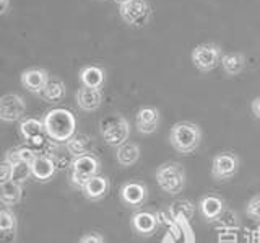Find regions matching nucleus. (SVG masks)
<instances>
[{"mask_svg":"<svg viewBox=\"0 0 260 243\" xmlns=\"http://www.w3.org/2000/svg\"><path fill=\"white\" fill-rule=\"evenodd\" d=\"M195 206L187 199L174 201L169 207V219L171 222H190L193 217Z\"/></svg>","mask_w":260,"mask_h":243,"instance_id":"aec40b11","label":"nucleus"},{"mask_svg":"<svg viewBox=\"0 0 260 243\" xmlns=\"http://www.w3.org/2000/svg\"><path fill=\"white\" fill-rule=\"evenodd\" d=\"M100 172V160H98L93 153H85V155L75 157L72 161V175L70 180L73 186L77 188H83L88 180Z\"/></svg>","mask_w":260,"mask_h":243,"instance_id":"423d86ee","label":"nucleus"},{"mask_svg":"<svg viewBox=\"0 0 260 243\" xmlns=\"http://www.w3.org/2000/svg\"><path fill=\"white\" fill-rule=\"evenodd\" d=\"M41 96L49 103H59L65 96V84L59 77H49L44 90L41 92Z\"/></svg>","mask_w":260,"mask_h":243,"instance_id":"4be33fe9","label":"nucleus"},{"mask_svg":"<svg viewBox=\"0 0 260 243\" xmlns=\"http://www.w3.org/2000/svg\"><path fill=\"white\" fill-rule=\"evenodd\" d=\"M38 153L32 150L31 147H18V149H10L7 152L5 161H8L10 165H18V164H31Z\"/></svg>","mask_w":260,"mask_h":243,"instance_id":"a878e982","label":"nucleus"},{"mask_svg":"<svg viewBox=\"0 0 260 243\" xmlns=\"http://www.w3.org/2000/svg\"><path fill=\"white\" fill-rule=\"evenodd\" d=\"M116 4H119V5H122V4H127V2H130V0H114Z\"/></svg>","mask_w":260,"mask_h":243,"instance_id":"72a5a7b5","label":"nucleus"},{"mask_svg":"<svg viewBox=\"0 0 260 243\" xmlns=\"http://www.w3.org/2000/svg\"><path fill=\"white\" fill-rule=\"evenodd\" d=\"M250 111H252V115H254L257 119H260V95L255 96V98L252 100V103H250Z\"/></svg>","mask_w":260,"mask_h":243,"instance_id":"2f4dec72","label":"nucleus"},{"mask_svg":"<svg viewBox=\"0 0 260 243\" xmlns=\"http://www.w3.org/2000/svg\"><path fill=\"white\" fill-rule=\"evenodd\" d=\"M221 49L215 43H202L193 47L192 51V62L193 66L202 72H210L221 62Z\"/></svg>","mask_w":260,"mask_h":243,"instance_id":"0eeeda50","label":"nucleus"},{"mask_svg":"<svg viewBox=\"0 0 260 243\" xmlns=\"http://www.w3.org/2000/svg\"><path fill=\"white\" fill-rule=\"evenodd\" d=\"M116 158L122 167H132L140 158V147L134 142H125L117 147Z\"/></svg>","mask_w":260,"mask_h":243,"instance_id":"5701e85b","label":"nucleus"},{"mask_svg":"<svg viewBox=\"0 0 260 243\" xmlns=\"http://www.w3.org/2000/svg\"><path fill=\"white\" fill-rule=\"evenodd\" d=\"M100 131L106 144L112 145V147H120L125 144L130 136V124L128 121L120 115H111L104 118L100 123Z\"/></svg>","mask_w":260,"mask_h":243,"instance_id":"20e7f679","label":"nucleus"},{"mask_svg":"<svg viewBox=\"0 0 260 243\" xmlns=\"http://www.w3.org/2000/svg\"><path fill=\"white\" fill-rule=\"evenodd\" d=\"M77 243H104V237L98 232H88Z\"/></svg>","mask_w":260,"mask_h":243,"instance_id":"7c9ffc66","label":"nucleus"},{"mask_svg":"<svg viewBox=\"0 0 260 243\" xmlns=\"http://www.w3.org/2000/svg\"><path fill=\"white\" fill-rule=\"evenodd\" d=\"M21 199V186L15 180L0 184V202L7 206H13Z\"/></svg>","mask_w":260,"mask_h":243,"instance_id":"393cba45","label":"nucleus"},{"mask_svg":"<svg viewBox=\"0 0 260 243\" xmlns=\"http://www.w3.org/2000/svg\"><path fill=\"white\" fill-rule=\"evenodd\" d=\"M77 103L83 111H94L101 106L103 103V92L101 88H89L81 87L77 92Z\"/></svg>","mask_w":260,"mask_h":243,"instance_id":"dca6fc26","label":"nucleus"},{"mask_svg":"<svg viewBox=\"0 0 260 243\" xmlns=\"http://www.w3.org/2000/svg\"><path fill=\"white\" fill-rule=\"evenodd\" d=\"M81 190H83V194L88 199L100 201L109 191V180H108V178H104V176L96 175V176L91 178V180H88L86 184Z\"/></svg>","mask_w":260,"mask_h":243,"instance_id":"a211bd4d","label":"nucleus"},{"mask_svg":"<svg viewBox=\"0 0 260 243\" xmlns=\"http://www.w3.org/2000/svg\"><path fill=\"white\" fill-rule=\"evenodd\" d=\"M20 132L26 139V142H35L38 139H43L47 136L44 121H39L36 118H26L20 123Z\"/></svg>","mask_w":260,"mask_h":243,"instance_id":"f3484780","label":"nucleus"},{"mask_svg":"<svg viewBox=\"0 0 260 243\" xmlns=\"http://www.w3.org/2000/svg\"><path fill=\"white\" fill-rule=\"evenodd\" d=\"M199 209L207 222H216L218 217L224 212V201L216 194H207L200 199Z\"/></svg>","mask_w":260,"mask_h":243,"instance_id":"ddd939ff","label":"nucleus"},{"mask_svg":"<svg viewBox=\"0 0 260 243\" xmlns=\"http://www.w3.org/2000/svg\"><path fill=\"white\" fill-rule=\"evenodd\" d=\"M246 214L252 221L260 222V193L255 194L254 198H250V201L246 206Z\"/></svg>","mask_w":260,"mask_h":243,"instance_id":"c85d7f7f","label":"nucleus"},{"mask_svg":"<svg viewBox=\"0 0 260 243\" xmlns=\"http://www.w3.org/2000/svg\"><path fill=\"white\" fill-rule=\"evenodd\" d=\"M80 80L83 87L89 88H101L106 82V74L98 66H86L80 70Z\"/></svg>","mask_w":260,"mask_h":243,"instance_id":"412c9836","label":"nucleus"},{"mask_svg":"<svg viewBox=\"0 0 260 243\" xmlns=\"http://www.w3.org/2000/svg\"><path fill=\"white\" fill-rule=\"evenodd\" d=\"M24 111H26V104L20 95L8 93L0 96V121L15 123L23 118Z\"/></svg>","mask_w":260,"mask_h":243,"instance_id":"1a4fd4ad","label":"nucleus"},{"mask_svg":"<svg viewBox=\"0 0 260 243\" xmlns=\"http://www.w3.org/2000/svg\"><path fill=\"white\" fill-rule=\"evenodd\" d=\"M16 227V217L8 209H0V233L13 232Z\"/></svg>","mask_w":260,"mask_h":243,"instance_id":"cd10ccee","label":"nucleus"},{"mask_svg":"<svg viewBox=\"0 0 260 243\" xmlns=\"http://www.w3.org/2000/svg\"><path fill=\"white\" fill-rule=\"evenodd\" d=\"M148 198V190L142 181H128L120 188V201L128 207H140Z\"/></svg>","mask_w":260,"mask_h":243,"instance_id":"9d476101","label":"nucleus"},{"mask_svg":"<svg viewBox=\"0 0 260 243\" xmlns=\"http://www.w3.org/2000/svg\"><path fill=\"white\" fill-rule=\"evenodd\" d=\"M44 127L47 136L54 142L67 144L77 131V119L70 110L55 108L51 110L44 118Z\"/></svg>","mask_w":260,"mask_h":243,"instance_id":"f257e3e1","label":"nucleus"},{"mask_svg":"<svg viewBox=\"0 0 260 243\" xmlns=\"http://www.w3.org/2000/svg\"><path fill=\"white\" fill-rule=\"evenodd\" d=\"M221 66L228 75H239L246 67V56L241 52H228L221 58Z\"/></svg>","mask_w":260,"mask_h":243,"instance_id":"b1692460","label":"nucleus"},{"mask_svg":"<svg viewBox=\"0 0 260 243\" xmlns=\"http://www.w3.org/2000/svg\"><path fill=\"white\" fill-rule=\"evenodd\" d=\"M119 13L127 25L135 28H143L151 20V5L146 0H130L119 5Z\"/></svg>","mask_w":260,"mask_h":243,"instance_id":"39448f33","label":"nucleus"},{"mask_svg":"<svg viewBox=\"0 0 260 243\" xmlns=\"http://www.w3.org/2000/svg\"><path fill=\"white\" fill-rule=\"evenodd\" d=\"M12 180H13V165H10L8 161H2L0 164V184Z\"/></svg>","mask_w":260,"mask_h":243,"instance_id":"c756f323","label":"nucleus"},{"mask_svg":"<svg viewBox=\"0 0 260 243\" xmlns=\"http://www.w3.org/2000/svg\"><path fill=\"white\" fill-rule=\"evenodd\" d=\"M29 170H31V175L35 176L38 181H49L55 173V161L52 160V157L38 153L35 160L29 164Z\"/></svg>","mask_w":260,"mask_h":243,"instance_id":"2eb2a0df","label":"nucleus"},{"mask_svg":"<svg viewBox=\"0 0 260 243\" xmlns=\"http://www.w3.org/2000/svg\"><path fill=\"white\" fill-rule=\"evenodd\" d=\"M130 225L135 230V233L142 235V237H151L158 230V215L148 212V210H138L130 219Z\"/></svg>","mask_w":260,"mask_h":243,"instance_id":"9b49d317","label":"nucleus"},{"mask_svg":"<svg viewBox=\"0 0 260 243\" xmlns=\"http://www.w3.org/2000/svg\"><path fill=\"white\" fill-rule=\"evenodd\" d=\"M49 77L51 75H49L47 70H44V69H28L21 74V84L28 92L41 95V92L44 90V87L47 84Z\"/></svg>","mask_w":260,"mask_h":243,"instance_id":"4468645a","label":"nucleus"},{"mask_svg":"<svg viewBox=\"0 0 260 243\" xmlns=\"http://www.w3.org/2000/svg\"><path fill=\"white\" fill-rule=\"evenodd\" d=\"M189 222H173L162 243H193V233L187 227Z\"/></svg>","mask_w":260,"mask_h":243,"instance_id":"6ab92c4d","label":"nucleus"},{"mask_svg":"<svg viewBox=\"0 0 260 243\" xmlns=\"http://www.w3.org/2000/svg\"><path fill=\"white\" fill-rule=\"evenodd\" d=\"M169 141L179 153H192L202 142V131L195 123L181 121L171 129Z\"/></svg>","mask_w":260,"mask_h":243,"instance_id":"f03ea898","label":"nucleus"},{"mask_svg":"<svg viewBox=\"0 0 260 243\" xmlns=\"http://www.w3.org/2000/svg\"><path fill=\"white\" fill-rule=\"evenodd\" d=\"M239 170V158L231 152H219L211 161V175L219 181L231 180Z\"/></svg>","mask_w":260,"mask_h":243,"instance_id":"6e6552de","label":"nucleus"},{"mask_svg":"<svg viewBox=\"0 0 260 243\" xmlns=\"http://www.w3.org/2000/svg\"><path fill=\"white\" fill-rule=\"evenodd\" d=\"M65 145H67V150L73 157H80V155H85V153H89L91 139H89L86 134H75Z\"/></svg>","mask_w":260,"mask_h":243,"instance_id":"bb28decb","label":"nucleus"},{"mask_svg":"<svg viewBox=\"0 0 260 243\" xmlns=\"http://www.w3.org/2000/svg\"><path fill=\"white\" fill-rule=\"evenodd\" d=\"M8 4H10V0H0V15H4L7 12Z\"/></svg>","mask_w":260,"mask_h":243,"instance_id":"473e14b6","label":"nucleus"},{"mask_svg":"<svg viewBox=\"0 0 260 243\" xmlns=\"http://www.w3.org/2000/svg\"><path fill=\"white\" fill-rule=\"evenodd\" d=\"M154 176H156L158 186L168 194H179L185 188V170L177 161H166L159 165Z\"/></svg>","mask_w":260,"mask_h":243,"instance_id":"7ed1b4c3","label":"nucleus"},{"mask_svg":"<svg viewBox=\"0 0 260 243\" xmlns=\"http://www.w3.org/2000/svg\"><path fill=\"white\" fill-rule=\"evenodd\" d=\"M159 124V110L154 106H142L137 111L135 127L140 134H153Z\"/></svg>","mask_w":260,"mask_h":243,"instance_id":"f8f14e48","label":"nucleus"}]
</instances>
